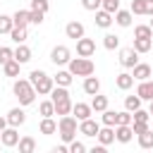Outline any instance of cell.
Wrapping results in <instances>:
<instances>
[{
  "label": "cell",
  "mask_w": 153,
  "mask_h": 153,
  "mask_svg": "<svg viewBox=\"0 0 153 153\" xmlns=\"http://www.w3.org/2000/svg\"><path fill=\"white\" fill-rule=\"evenodd\" d=\"M12 91H14L17 100H19V105H31L36 100V88H33V84L29 79H17Z\"/></svg>",
  "instance_id": "obj_1"
},
{
  "label": "cell",
  "mask_w": 153,
  "mask_h": 153,
  "mask_svg": "<svg viewBox=\"0 0 153 153\" xmlns=\"http://www.w3.org/2000/svg\"><path fill=\"white\" fill-rule=\"evenodd\" d=\"M29 81L33 84V88H36L38 96H48V93L53 91V86H55L53 76H48L43 69H33V72L29 74Z\"/></svg>",
  "instance_id": "obj_2"
},
{
  "label": "cell",
  "mask_w": 153,
  "mask_h": 153,
  "mask_svg": "<svg viewBox=\"0 0 153 153\" xmlns=\"http://www.w3.org/2000/svg\"><path fill=\"white\" fill-rule=\"evenodd\" d=\"M57 131H60V139L65 143H69L76 136V131H79V120L74 115H62L60 122H57Z\"/></svg>",
  "instance_id": "obj_3"
},
{
  "label": "cell",
  "mask_w": 153,
  "mask_h": 153,
  "mask_svg": "<svg viewBox=\"0 0 153 153\" xmlns=\"http://www.w3.org/2000/svg\"><path fill=\"white\" fill-rule=\"evenodd\" d=\"M69 72H72V76H88V74H93V69H96V65L88 60V57H72L69 62Z\"/></svg>",
  "instance_id": "obj_4"
},
{
  "label": "cell",
  "mask_w": 153,
  "mask_h": 153,
  "mask_svg": "<svg viewBox=\"0 0 153 153\" xmlns=\"http://www.w3.org/2000/svg\"><path fill=\"white\" fill-rule=\"evenodd\" d=\"M96 53V41L93 38H76V55H81V57H91Z\"/></svg>",
  "instance_id": "obj_5"
},
{
  "label": "cell",
  "mask_w": 153,
  "mask_h": 153,
  "mask_svg": "<svg viewBox=\"0 0 153 153\" xmlns=\"http://www.w3.org/2000/svg\"><path fill=\"white\" fill-rule=\"evenodd\" d=\"M50 60H53L55 65H67V62L72 60V53H69L67 45H55V48L50 50Z\"/></svg>",
  "instance_id": "obj_6"
},
{
  "label": "cell",
  "mask_w": 153,
  "mask_h": 153,
  "mask_svg": "<svg viewBox=\"0 0 153 153\" xmlns=\"http://www.w3.org/2000/svg\"><path fill=\"white\" fill-rule=\"evenodd\" d=\"M136 62H139V53H136V50H134L131 45H129V48H122V50H120V65H122V67L131 69V67H134Z\"/></svg>",
  "instance_id": "obj_7"
},
{
  "label": "cell",
  "mask_w": 153,
  "mask_h": 153,
  "mask_svg": "<svg viewBox=\"0 0 153 153\" xmlns=\"http://www.w3.org/2000/svg\"><path fill=\"white\" fill-rule=\"evenodd\" d=\"M17 141H19V134H17V127H5L2 131H0V143L5 146V148H12V146H17Z\"/></svg>",
  "instance_id": "obj_8"
},
{
  "label": "cell",
  "mask_w": 153,
  "mask_h": 153,
  "mask_svg": "<svg viewBox=\"0 0 153 153\" xmlns=\"http://www.w3.org/2000/svg\"><path fill=\"white\" fill-rule=\"evenodd\" d=\"M98 122L96 120H91V117H86V120H81L79 122V134H84V136H96L98 134Z\"/></svg>",
  "instance_id": "obj_9"
},
{
  "label": "cell",
  "mask_w": 153,
  "mask_h": 153,
  "mask_svg": "<svg viewBox=\"0 0 153 153\" xmlns=\"http://www.w3.org/2000/svg\"><path fill=\"white\" fill-rule=\"evenodd\" d=\"M131 136H134L131 124H115V139H117L120 143H129Z\"/></svg>",
  "instance_id": "obj_10"
},
{
  "label": "cell",
  "mask_w": 153,
  "mask_h": 153,
  "mask_svg": "<svg viewBox=\"0 0 153 153\" xmlns=\"http://www.w3.org/2000/svg\"><path fill=\"white\" fill-rule=\"evenodd\" d=\"M26 122V112L22 110V108H12L10 112H7V124L10 127H19V124H24Z\"/></svg>",
  "instance_id": "obj_11"
},
{
  "label": "cell",
  "mask_w": 153,
  "mask_h": 153,
  "mask_svg": "<svg viewBox=\"0 0 153 153\" xmlns=\"http://www.w3.org/2000/svg\"><path fill=\"white\" fill-rule=\"evenodd\" d=\"M136 96H139L141 100H153V81H148V79L139 81V86H136Z\"/></svg>",
  "instance_id": "obj_12"
},
{
  "label": "cell",
  "mask_w": 153,
  "mask_h": 153,
  "mask_svg": "<svg viewBox=\"0 0 153 153\" xmlns=\"http://www.w3.org/2000/svg\"><path fill=\"white\" fill-rule=\"evenodd\" d=\"M96 139H98L103 146H110V143L115 141V127H108V124H105V127H100V129H98V134H96Z\"/></svg>",
  "instance_id": "obj_13"
},
{
  "label": "cell",
  "mask_w": 153,
  "mask_h": 153,
  "mask_svg": "<svg viewBox=\"0 0 153 153\" xmlns=\"http://www.w3.org/2000/svg\"><path fill=\"white\" fill-rule=\"evenodd\" d=\"M91 105H86V103H72V115L81 122V120H86V117H91Z\"/></svg>",
  "instance_id": "obj_14"
},
{
  "label": "cell",
  "mask_w": 153,
  "mask_h": 153,
  "mask_svg": "<svg viewBox=\"0 0 153 153\" xmlns=\"http://www.w3.org/2000/svg\"><path fill=\"white\" fill-rule=\"evenodd\" d=\"M65 33H67V38H81L84 36V24L81 22H69L67 26H65Z\"/></svg>",
  "instance_id": "obj_15"
},
{
  "label": "cell",
  "mask_w": 153,
  "mask_h": 153,
  "mask_svg": "<svg viewBox=\"0 0 153 153\" xmlns=\"http://www.w3.org/2000/svg\"><path fill=\"white\" fill-rule=\"evenodd\" d=\"M131 69H134V72H131V76H134L136 81H143V79H148V76H151V67H148V65H143V62H136Z\"/></svg>",
  "instance_id": "obj_16"
},
{
  "label": "cell",
  "mask_w": 153,
  "mask_h": 153,
  "mask_svg": "<svg viewBox=\"0 0 153 153\" xmlns=\"http://www.w3.org/2000/svg\"><path fill=\"white\" fill-rule=\"evenodd\" d=\"M115 84H117V88H120V91H127V88H131V86H134V76H131L129 72H122V74H117V76H115Z\"/></svg>",
  "instance_id": "obj_17"
},
{
  "label": "cell",
  "mask_w": 153,
  "mask_h": 153,
  "mask_svg": "<svg viewBox=\"0 0 153 153\" xmlns=\"http://www.w3.org/2000/svg\"><path fill=\"white\" fill-rule=\"evenodd\" d=\"M100 91V81L96 79V76H84V93H88V96H96Z\"/></svg>",
  "instance_id": "obj_18"
},
{
  "label": "cell",
  "mask_w": 153,
  "mask_h": 153,
  "mask_svg": "<svg viewBox=\"0 0 153 153\" xmlns=\"http://www.w3.org/2000/svg\"><path fill=\"white\" fill-rule=\"evenodd\" d=\"M110 24H112V14H110V12H105L103 7H100V10H96V26L108 29Z\"/></svg>",
  "instance_id": "obj_19"
},
{
  "label": "cell",
  "mask_w": 153,
  "mask_h": 153,
  "mask_svg": "<svg viewBox=\"0 0 153 153\" xmlns=\"http://www.w3.org/2000/svg\"><path fill=\"white\" fill-rule=\"evenodd\" d=\"M112 22H117L120 26H131V12L129 10H117L115 14H112Z\"/></svg>",
  "instance_id": "obj_20"
},
{
  "label": "cell",
  "mask_w": 153,
  "mask_h": 153,
  "mask_svg": "<svg viewBox=\"0 0 153 153\" xmlns=\"http://www.w3.org/2000/svg\"><path fill=\"white\" fill-rule=\"evenodd\" d=\"M14 60H17L19 65H26V62L31 60V48L24 45V43H19V48L14 50Z\"/></svg>",
  "instance_id": "obj_21"
},
{
  "label": "cell",
  "mask_w": 153,
  "mask_h": 153,
  "mask_svg": "<svg viewBox=\"0 0 153 153\" xmlns=\"http://www.w3.org/2000/svg\"><path fill=\"white\" fill-rule=\"evenodd\" d=\"M38 129H41V134L50 136V134H55V131H57V122H55L53 117H43V120H41V127H38Z\"/></svg>",
  "instance_id": "obj_22"
},
{
  "label": "cell",
  "mask_w": 153,
  "mask_h": 153,
  "mask_svg": "<svg viewBox=\"0 0 153 153\" xmlns=\"http://www.w3.org/2000/svg\"><path fill=\"white\" fill-rule=\"evenodd\" d=\"M17 146H19V153H33V151H36V141H33L31 136H22V139L17 141Z\"/></svg>",
  "instance_id": "obj_23"
},
{
  "label": "cell",
  "mask_w": 153,
  "mask_h": 153,
  "mask_svg": "<svg viewBox=\"0 0 153 153\" xmlns=\"http://www.w3.org/2000/svg\"><path fill=\"white\" fill-rule=\"evenodd\" d=\"M136 53H148L153 48V38H134V45H131Z\"/></svg>",
  "instance_id": "obj_24"
},
{
  "label": "cell",
  "mask_w": 153,
  "mask_h": 153,
  "mask_svg": "<svg viewBox=\"0 0 153 153\" xmlns=\"http://www.w3.org/2000/svg\"><path fill=\"white\" fill-rule=\"evenodd\" d=\"M53 105H55V115H60V117L72 112V100H69V98H65V100H55Z\"/></svg>",
  "instance_id": "obj_25"
},
{
  "label": "cell",
  "mask_w": 153,
  "mask_h": 153,
  "mask_svg": "<svg viewBox=\"0 0 153 153\" xmlns=\"http://www.w3.org/2000/svg\"><path fill=\"white\" fill-rule=\"evenodd\" d=\"M10 38H12L17 45H19V43H24V41H26V26H12Z\"/></svg>",
  "instance_id": "obj_26"
},
{
  "label": "cell",
  "mask_w": 153,
  "mask_h": 153,
  "mask_svg": "<svg viewBox=\"0 0 153 153\" xmlns=\"http://www.w3.org/2000/svg\"><path fill=\"white\" fill-rule=\"evenodd\" d=\"M19 67H22V65L12 57V60H7V62L2 65V72H5V76H17V74H19Z\"/></svg>",
  "instance_id": "obj_27"
},
{
  "label": "cell",
  "mask_w": 153,
  "mask_h": 153,
  "mask_svg": "<svg viewBox=\"0 0 153 153\" xmlns=\"http://www.w3.org/2000/svg\"><path fill=\"white\" fill-rule=\"evenodd\" d=\"M53 81H55L57 86H69V84H72V72H69V69H62V72H57V74L53 76Z\"/></svg>",
  "instance_id": "obj_28"
},
{
  "label": "cell",
  "mask_w": 153,
  "mask_h": 153,
  "mask_svg": "<svg viewBox=\"0 0 153 153\" xmlns=\"http://www.w3.org/2000/svg\"><path fill=\"white\" fill-rule=\"evenodd\" d=\"M105 108H108V98L100 96V93H96L93 100H91V110H93V112H103Z\"/></svg>",
  "instance_id": "obj_29"
},
{
  "label": "cell",
  "mask_w": 153,
  "mask_h": 153,
  "mask_svg": "<svg viewBox=\"0 0 153 153\" xmlns=\"http://www.w3.org/2000/svg\"><path fill=\"white\" fill-rule=\"evenodd\" d=\"M12 22H14V26H26L29 24V10H17L12 14Z\"/></svg>",
  "instance_id": "obj_30"
},
{
  "label": "cell",
  "mask_w": 153,
  "mask_h": 153,
  "mask_svg": "<svg viewBox=\"0 0 153 153\" xmlns=\"http://www.w3.org/2000/svg\"><path fill=\"white\" fill-rule=\"evenodd\" d=\"M136 136H139V146L141 148H153V131L151 129H146V131H141Z\"/></svg>",
  "instance_id": "obj_31"
},
{
  "label": "cell",
  "mask_w": 153,
  "mask_h": 153,
  "mask_svg": "<svg viewBox=\"0 0 153 153\" xmlns=\"http://www.w3.org/2000/svg\"><path fill=\"white\" fill-rule=\"evenodd\" d=\"M134 38H153V29L148 24H139L134 29Z\"/></svg>",
  "instance_id": "obj_32"
},
{
  "label": "cell",
  "mask_w": 153,
  "mask_h": 153,
  "mask_svg": "<svg viewBox=\"0 0 153 153\" xmlns=\"http://www.w3.org/2000/svg\"><path fill=\"white\" fill-rule=\"evenodd\" d=\"M103 45H105L108 50H115V48L120 45V36H115V33H105V36H103Z\"/></svg>",
  "instance_id": "obj_33"
},
{
  "label": "cell",
  "mask_w": 153,
  "mask_h": 153,
  "mask_svg": "<svg viewBox=\"0 0 153 153\" xmlns=\"http://www.w3.org/2000/svg\"><path fill=\"white\" fill-rule=\"evenodd\" d=\"M124 108H127L129 112L139 110V108H141V98H139V96H127V98H124Z\"/></svg>",
  "instance_id": "obj_34"
},
{
  "label": "cell",
  "mask_w": 153,
  "mask_h": 153,
  "mask_svg": "<svg viewBox=\"0 0 153 153\" xmlns=\"http://www.w3.org/2000/svg\"><path fill=\"white\" fill-rule=\"evenodd\" d=\"M38 112H41L43 117H53V115H55V105H53V100H43V103L38 105Z\"/></svg>",
  "instance_id": "obj_35"
},
{
  "label": "cell",
  "mask_w": 153,
  "mask_h": 153,
  "mask_svg": "<svg viewBox=\"0 0 153 153\" xmlns=\"http://www.w3.org/2000/svg\"><path fill=\"white\" fill-rule=\"evenodd\" d=\"M12 26H14L12 17H7V14H0V33H10V31H12Z\"/></svg>",
  "instance_id": "obj_36"
},
{
  "label": "cell",
  "mask_w": 153,
  "mask_h": 153,
  "mask_svg": "<svg viewBox=\"0 0 153 153\" xmlns=\"http://www.w3.org/2000/svg\"><path fill=\"white\" fill-rule=\"evenodd\" d=\"M43 17H45V12L29 10V24H36V26H41V24H43Z\"/></svg>",
  "instance_id": "obj_37"
},
{
  "label": "cell",
  "mask_w": 153,
  "mask_h": 153,
  "mask_svg": "<svg viewBox=\"0 0 153 153\" xmlns=\"http://www.w3.org/2000/svg\"><path fill=\"white\" fill-rule=\"evenodd\" d=\"M100 7H103L105 12H110V14H115V12L120 10V0H103Z\"/></svg>",
  "instance_id": "obj_38"
},
{
  "label": "cell",
  "mask_w": 153,
  "mask_h": 153,
  "mask_svg": "<svg viewBox=\"0 0 153 153\" xmlns=\"http://www.w3.org/2000/svg\"><path fill=\"white\" fill-rule=\"evenodd\" d=\"M115 120H117V112L115 110H103V124H108V127H115Z\"/></svg>",
  "instance_id": "obj_39"
},
{
  "label": "cell",
  "mask_w": 153,
  "mask_h": 153,
  "mask_svg": "<svg viewBox=\"0 0 153 153\" xmlns=\"http://www.w3.org/2000/svg\"><path fill=\"white\" fill-rule=\"evenodd\" d=\"M148 129V122L146 120H131V131L134 134H141V131H146Z\"/></svg>",
  "instance_id": "obj_40"
},
{
  "label": "cell",
  "mask_w": 153,
  "mask_h": 153,
  "mask_svg": "<svg viewBox=\"0 0 153 153\" xmlns=\"http://www.w3.org/2000/svg\"><path fill=\"white\" fill-rule=\"evenodd\" d=\"M129 12H131V14H146V5H143V0H131Z\"/></svg>",
  "instance_id": "obj_41"
},
{
  "label": "cell",
  "mask_w": 153,
  "mask_h": 153,
  "mask_svg": "<svg viewBox=\"0 0 153 153\" xmlns=\"http://www.w3.org/2000/svg\"><path fill=\"white\" fill-rule=\"evenodd\" d=\"M131 112L129 110H124V112H117V120H115V124H131Z\"/></svg>",
  "instance_id": "obj_42"
},
{
  "label": "cell",
  "mask_w": 153,
  "mask_h": 153,
  "mask_svg": "<svg viewBox=\"0 0 153 153\" xmlns=\"http://www.w3.org/2000/svg\"><path fill=\"white\" fill-rule=\"evenodd\" d=\"M12 57H14V50L7 48V45H2V48H0V65H5V62L12 60Z\"/></svg>",
  "instance_id": "obj_43"
},
{
  "label": "cell",
  "mask_w": 153,
  "mask_h": 153,
  "mask_svg": "<svg viewBox=\"0 0 153 153\" xmlns=\"http://www.w3.org/2000/svg\"><path fill=\"white\" fill-rule=\"evenodd\" d=\"M67 148H69V153H84V151H86V146H84L81 141H76V139H72Z\"/></svg>",
  "instance_id": "obj_44"
},
{
  "label": "cell",
  "mask_w": 153,
  "mask_h": 153,
  "mask_svg": "<svg viewBox=\"0 0 153 153\" xmlns=\"http://www.w3.org/2000/svg\"><path fill=\"white\" fill-rule=\"evenodd\" d=\"M100 2H103V0H81L84 10H88V12H96V10H100Z\"/></svg>",
  "instance_id": "obj_45"
},
{
  "label": "cell",
  "mask_w": 153,
  "mask_h": 153,
  "mask_svg": "<svg viewBox=\"0 0 153 153\" xmlns=\"http://www.w3.org/2000/svg\"><path fill=\"white\" fill-rule=\"evenodd\" d=\"M48 0H31V10H38V12H48Z\"/></svg>",
  "instance_id": "obj_46"
},
{
  "label": "cell",
  "mask_w": 153,
  "mask_h": 153,
  "mask_svg": "<svg viewBox=\"0 0 153 153\" xmlns=\"http://www.w3.org/2000/svg\"><path fill=\"white\" fill-rule=\"evenodd\" d=\"M131 117H134V120H146V122H148V120H151V112H146V110H141V108H139V110H134V112H131Z\"/></svg>",
  "instance_id": "obj_47"
},
{
  "label": "cell",
  "mask_w": 153,
  "mask_h": 153,
  "mask_svg": "<svg viewBox=\"0 0 153 153\" xmlns=\"http://www.w3.org/2000/svg\"><path fill=\"white\" fill-rule=\"evenodd\" d=\"M146 5V14H153V0H143Z\"/></svg>",
  "instance_id": "obj_48"
},
{
  "label": "cell",
  "mask_w": 153,
  "mask_h": 153,
  "mask_svg": "<svg viewBox=\"0 0 153 153\" xmlns=\"http://www.w3.org/2000/svg\"><path fill=\"white\" fill-rule=\"evenodd\" d=\"M91 153H105V146H103V143H98V146H93V148H91Z\"/></svg>",
  "instance_id": "obj_49"
},
{
  "label": "cell",
  "mask_w": 153,
  "mask_h": 153,
  "mask_svg": "<svg viewBox=\"0 0 153 153\" xmlns=\"http://www.w3.org/2000/svg\"><path fill=\"white\" fill-rule=\"evenodd\" d=\"M5 127H7V117H0V131H2Z\"/></svg>",
  "instance_id": "obj_50"
},
{
  "label": "cell",
  "mask_w": 153,
  "mask_h": 153,
  "mask_svg": "<svg viewBox=\"0 0 153 153\" xmlns=\"http://www.w3.org/2000/svg\"><path fill=\"white\" fill-rule=\"evenodd\" d=\"M148 112H151V115H153V100H151V108H148Z\"/></svg>",
  "instance_id": "obj_51"
},
{
  "label": "cell",
  "mask_w": 153,
  "mask_h": 153,
  "mask_svg": "<svg viewBox=\"0 0 153 153\" xmlns=\"http://www.w3.org/2000/svg\"><path fill=\"white\" fill-rule=\"evenodd\" d=\"M151 17H153V14H151ZM148 26H151V29H153V19H151V24H148Z\"/></svg>",
  "instance_id": "obj_52"
},
{
  "label": "cell",
  "mask_w": 153,
  "mask_h": 153,
  "mask_svg": "<svg viewBox=\"0 0 153 153\" xmlns=\"http://www.w3.org/2000/svg\"><path fill=\"white\" fill-rule=\"evenodd\" d=\"M151 76H153V69H151Z\"/></svg>",
  "instance_id": "obj_53"
}]
</instances>
